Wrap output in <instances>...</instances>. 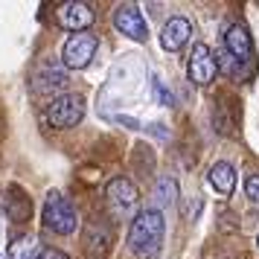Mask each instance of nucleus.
Segmentation results:
<instances>
[{"label": "nucleus", "instance_id": "nucleus-20", "mask_svg": "<svg viewBox=\"0 0 259 259\" xmlns=\"http://www.w3.org/2000/svg\"><path fill=\"white\" fill-rule=\"evenodd\" d=\"M119 122H122V125H128V128H140V122H137V119H131V117H117Z\"/></svg>", "mask_w": 259, "mask_h": 259}, {"label": "nucleus", "instance_id": "nucleus-6", "mask_svg": "<svg viewBox=\"0 0 259 259\" xmlns=\"http://www.w3.org/2000/svg\"><path fill=\"white\" fill-rule=\"evenodd\" d=\"M187 73H189V82L195 84H210L219 73V64H215V56L207 44H195L192 47V56H189V64H187Z\"/></svg>", "mask_w": 259, "mask_h": 259}, {"label": "nucleus", "instance_id": "nucleus-12", "mask_svg": "<svg viewBox=\"0 0 259 259\" xmlns=\"http://www.w3.org/2000/svg\"><path fill=\"white\" fill-rule=\"evenodd\" d=\"M0 207H3V212H6L12 222H26V219L32 215V201L26 198V192L21 187L6 189L3 198H0Z\"/></svg>", "mask_w": 259, "mask_h": 259}, {"label": "nucleus", "instance_id": "nucleus-1", "mask_svg": "<svg viewBox=\"0 0 259 259\" xmlns=\"http://www.w3.org/2000/svg\"><path fill=\"white\" fill-rule=\"evenodd\" d=\"M163 233H166V222H163V215H160L157 207L137 212V219L131 222V230H128L131 253L140 256V259L154 256L163 247Z\"/></svg>", "mask_w": 259, "mask_h": 259}, {"label": "nucleus", "instance_id": "nucleus-9", "mask_svg": "<svg viewBox=\"0 0 259 259\" xmlns=\"http://www.w3.org/2000/svg\"><path fill=\"white\" fill-rule=\"evenodd\" d=\"M189 38H192V24H189L187 18L175 15V18H169L163 24V29H160V47H163L166 53H178L181 47L189 44Z\"/></svg>", "mask_w": 259, "mask_h": 259}, {"label": "nucleus", "instance_id": "nucleus-17", "mask_svg": "<svg viewBox=\"0 0 259 259\" xmlns=\"http://www.w3.org/2000/svg\"><path fill=\"white\" fill-rule=\"evenodd\" d=\"M152 94H154V99H157L160 105H175V96H172L169 91H166V84L160 82L157 76L152 79Z\"/></svg>", "mask_w": 259, "mask_h": 259}, {"label": "nucleus", "instance_id": "nucleus-3", "mask_svg": "<svg viewBox=\"0 0 259 259\" xmlns=\"http://www.w3.org/2000/svg\"><path fill=\"white\" fill-rule=\"evenodd\" d=\"M84 117V96L82 94H64L59 99H53V105L47 108V122L53 128H73L79 125Z\"/></svg>", "mask_w": 259, "mask_h": 259}, {"label": "nucleus", "instance_id": "nucleus-21", "mask_svg": "<svg viewBox=\"0 0 259 259\" xmlns=\"http://www.w3.org/2000/svg\"><path fill=\"white\" fill-rule=\"evenodd\" d=\"M256 245H259V236H256Z\"/></svg>", "mask_w": 259, "mask_h": 259}, {"label": "nucleus", "instance_id": "nucleus-2", "mask_svg": "<svg viewBox=\"0 0 259 259\" xmlns=\"http://www.w3.org/2000/svg\"><path fill=\"white\" fill-rule=\"evenodd\" d=\"M41 222L47 227L50 233L56 236H70L76 227H79V215L73 210V204L64 195H61L59 189H53L44 201V212H41Z\"/></svg>", "mask_w": 259, "mask_h": 259}, {"label": "nucleus", "instance_id": "nucleus-11", "mask_svg": "<svg viewBox=\"0 0 259 259\" xmlns=\"http://www.w3.org/2000/svg\"><path fill=\"white\" fill-rule=\"evenodd\" d=\"M224 50H227L236 61L250 64V59H253V44H250V35H247V29L242 24L227 26V32H224Z\"/></svg>", "mask_w": 259, "mask_h": 259}, {"label": "nucleus", "instance_id": "nucleus-5", "mask_svg": "<svg viewBox=\"0 0 259 259\" xmlns=\"http://www.w3.org/2000/svg\"><path fill=\"white\" fill-rule=\"evenodd\" d=\"M32 84H35V91H41V94H56V99L64 96V88H67V67H64V61L61 59L44 61L38 67Z\"/></svg>", "mask_w": 259, "mask_h": 259}, {"label": "nucleus", "instance_id": "nucleus-19", "mask_svg": "<svg viewBox=\"0 0 259 259\" xmlns=\"http://www.w3.org/2000/svg\"><path fill=\"white\" fill-rule=\"evenodd\" d=\"M35 259H70V256H67V253H61V250H56V247H41Z\"/></svg>", "mask_w": 259, "mask_h": 259}, {"label": "nucleus", "instance_id": "nucleus-18", "mask_svg": "<svg viewBox=\"0 0 259 259\" xmlns=\"http://www.w3.org/2000/svg\"><path fill=\"white\" fill-rule=\"evenodd\" d=\"M245 195L259 207V175H250V178L245 181Z\"/></svg>", "mask_w": 259, "mask_h": 259}, {"label": "nucleus", "instance_id": "nucleus-10", "mask_svg": "<svg viewBox=\"0 0 259 259\" xmlns=\"http://www.w3.org/2000/svg\"><path fill=\"white\" fill-rule=\"evenodd\" d=\"M114 26L125 38H134V41H146L149 38V26H146V18L137 6H122L117 15H114Z\"/></svg>", "mask_w": 259, "mask_h": 259}, {"label": "nucleus", "instance_id": "nucleus-7", "mask_svg": "<svg viewBox=\"0 0 259 259\" xmlns=\"http://www.w3.org/2000/svg\"><path fill=\"white\" fill-rule=\"evenodd\" d=\"M105 195H108V204H111V210L119 212V215L131 212L134 207H137V201H140V192H137V187L131 184L128 178H114V181L108 184Z\"/></svg>", "mask_w": 259, "mask_h": 259}, {"label": "nucleus", "instance_id": "nucleus-4", "mask_svg": "<svg viewBox=\"0 0 259 259\" xmlns=\"http://www.w3.org/2000/svg\"><path fill=\"white\" fill-rule=\"evenodd\" d=\"M96 53V35L91 32H76L64 41V50H61V61L67 70H84L91 59Z\"/></svg>", "mask_w": 259, "mask_h": 259}, {"label": "nucleus", "instance_id": "nucleus-14", "mask_svg": "<svg viewBox=\"0 0 259 259\" xmlns=\"http://www.w3.org/2000/svg\"><path fill=\"white\" fill-rule=\"evenodd\" d=\"M108 247H111V233H102L96 224L84 230V253L91 259H102Z\"/></svg>", "mask_w": 259, "mask_h": 259}, {"label": "nucleus", "instance_id": "nucleus-8", "mask_svg": "<svg viewBox=\"0 0 259 259\" xmlns=\"http://www.w3.org/2000/svg\"><path fill=\"white\" fill-rule=\"evenodd\" d=\"M94 6H88L82 0H67L59 6V24L73 29V32H88V26L94 24Z\"/></svg>", "mask_w": 259, "mask_h": 259}, {"label": "nucleus", "instance_id": "nucleus-13", "mask_svg": "<svg viewBox=\"0 0 259 259\" xmlns=\"http://www.w3.org/2000/svg\"><path fill=\"white\" fill-rule=\"evenodd\" d=\"M207 178H210V187L215 189L219 195H227V198L233 195V189H236V169L227 163V160H219V163L210 169V175H207Z\"/></svg>", "mask_w": 259, "mask_h": 259}, {"label": "nucleus", "instance_id": "nucleus-15", "mask_svg": "<svg viewBox=\"0 0 259 259\" xmlns=\"http://www.w3.org/2000/svg\"><path fill=\"white\" fill-rule=\"evenodd\" d=\"M35 256H38V245H35V236L32 233L15 239L9 245V253H6V259H35Z\"/></svg>", "mask_w": 259, "mask_h": 259}, {"label": "nucleus", "instance_id": "nucleus-16", "mask_svg": "<svg viewBox=\"0 0 259 259\" xmlns=\"http://www.w3.org/2000/svg\"><path fill=\"white\" fill-rule=\"evenodd\" d=\"M175 198H178V184L172 178H160L157 187H154V204L157 207H169V204H175Z\"/></svg>", "mask_w": 259, "mask_h": 259}]
</instances>
